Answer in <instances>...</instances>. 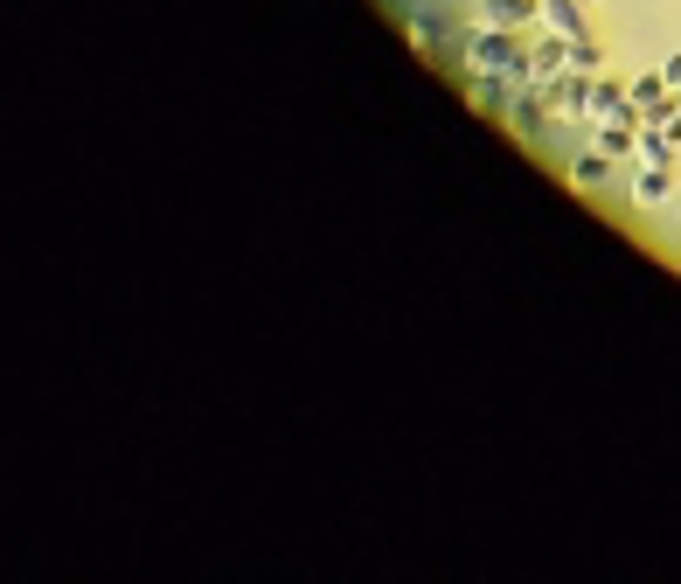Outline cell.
I'll list each match as a JSON object with an SVG mask.
<instances>
[{
  "instance_id": "obj_2",
  "label": "cell",
  "mask_w": 681,
  "mask_h": 584,
  "mask_svg": "<svg viewBox=\"0 0 681 584\" xmlns=\"http://www.w3.org/2000/svg\"><path fill=\"white\" fill-rule=\"evenodd\" d=\"M536 14H543V0H487V28H522Z\"/></svg>"
},
{
  "instance_id": "obj_1",
  "label": "cell",
  "mask_w": 681,
  "mask_h": 584,
  "mask_svg": "<svg viewBox=\"0 0 681 584\" xmlns=\"http://www.w3.org/2000/svg\"><path fill=\"white\" fill-rule=\"evenodd\" d=\"M473 63L487 70V77H522L529 63H522V42L508 35V28H480L473 35Z\"/></svg>"
},
{
  "instance_id": "obj_4",
  "label": "cell",
  "mask_w": 681,
  "mask_h": 584,
  "mask_svg": "<svg viewBox=\"0 0 681 584\" xmlns=\"http://www.w3.org/2000/svg\"><path fill=\"white\" fill-rule=\"evenodd\" d=\"M591 112H598V119H633V112H626V91H619L612 77L591 84Z\"/></svg>"
},
{
  "instance_id": "obj_6",
  "label": "cell",
  "mask_w": 681,
  "mask_h": 584,
  "mask_svg": "<svg viewBox=\"0 0 681 584\" xmlns=\"http://www.w3.org/2000/svg\"><path fill=\"white\" fill-rule=\"evenodd\" d=\"M570 70L598 77V42H591V35H570Z\"/></svg>"
},
{
  "instance_id": "obj_7",
  "label": "cell",
  "mask_w": 681,
  "mask_h": 584,
  "mask_svg": "<svg viewBox=\"0 0 681 584\" xmlns=\"http://www.w3.org/2000/svg\"><path fill=\"white\" fill-rule=\"evenodd\" d=\"M661 91H668V77H633L626 98H633V105H661Z\"/></svg>"
},
{
  "instance_id": "obj_8",
  "label": "cell",
  "mask_w": 681,
  "mask_h": 584,
  "mask_svg": "<svg viewBox=\"0 0 681 584\" xmlns=\"http://www.w3.org/2000/svg\"><path fill=\"white\" fill-rule=\"evenodd\" d=\"M661 77H668V84L681 91V56H668V63H661Z\"/></svg>"
},
{
  "instance_id": "obj_3",
  "label": "cell",
  "mask_w": 681,
  "mask_h": 584,
  "mask_svg": "<svg viewBox=\"0 0 681 584\" xmlns=\"http://www.w3.org/2000/svg\"><path fill=\"white\" fill-rule=\"evenodd\" d=\"M543 21L556 35H584V0H543Z\"/></svg>"
},
{
  "instance_id": "obj_5",
  "label": "cell",
  "mask_w": 681,
  "mask_h": 584,
  "mask_svg": "<svg viewBox=\"0 0 681 584\" xmlns=\"http://www.w3.org/2000/svg\"><path fill=\"white\" fill-rule=\"evenodd\" d=\"M570 181H577V188H605V181H612V153H584V160L570 167Z\"/></svg>"
}]
</instances>
